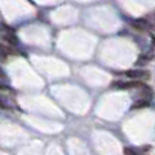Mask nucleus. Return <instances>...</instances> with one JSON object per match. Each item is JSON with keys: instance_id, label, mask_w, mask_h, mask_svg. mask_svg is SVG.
<instances>
[{"instance_id": "1", "label": "nucleus", "mask_w": 155, "mask_h": 155, "mask_svg": "<svg viewBox=\"0 0 155 155\" xmlns=\"http://www.w3.org/2000/svg\"><path fill=\"white\" fill-rule=\"evenodd\" d=\"M127 76L134 78V79H147L150 75H148V72L142 71V70H131L127 72Z\"/></svg>"}, {"instance_id": "2", "label": "nucleus", "mask_w": 155, "mask_h": 155, "mask_svg": "<svg viewBox=\"0 0 155 155\" xmlns=\"http://www.w3.org/2000/svg\"><path fill=\"white\" fill-rule=\"evenodd\" d=\"M136 86H142V83H139V82H131V83H127V82H114L113 87L124 90V88H132V87H136Z\"/></svg>"}, {"instance_id": "3", "label": "nucleus", "mask_w": 155, "mask_h": 155, "mask_svg": "<svg viewBox=\"0 0 155 155\" xmlns=\"http://www.w3.org/2000/svg\"><path fill=\"white\" fill-rule=\"evenodd\" d=\"M131 25L137 30H146L148 27V22L146 19H136V21H131Z\"/></svg>"}, {"instance_id": "4", "label": "nucleus", "mask_w": 155, "mask_h": 155, "mask_svg": "<svg viewBox=\"0 0 155 155\" xmlns=\"http://www.w3.org/2000/svg\"><path fill=\"white\" fill-rule=\"evenodd\" d=\"M150 105V102L147 99H142V101H136L134 105H132V109H140V107H146Z\"/></svg>"}, {"instance_id": "5", "label": "nucleus", "mask_w": 155, "mask_h": 155, "mask_svg": "<svg viewBox=\"0 0 155 155\" xmlns=\"http://www.w3.org/2000/svg\"><path fill=\"white\" fill-rule=\"evenodd\" d=\"M124 155H140V153L139 150H136L134 147H125L124 148Z\"/></svg>"}, {"instance_id": "6", "label": "nucleus", "mask_w": 155, "mask_h": 155, "mask_svg": "<svg viewBox=\"0 0 155 155\" xmlns=\"http://www.w3.org/2000/svg\"><path fill=\"white\" fill-rule=\"evenodd\" d=\"M10 53H11L10 49L7 46H4L3 44H0V57H7Z\"/></svg>"}, {"instance_id": "7", "label": "nucleus", "mask_w": 155, "mask_h": 155, "mask_svg": "<svg viewBox=\"0 0 155 155\" xmlns=\"http://www.w3.org/2000/svg\"><path fill=\"white\" fill-rule=\"evenodd\" d=\"M0 82H3V83H7L8 82V78H7V75H5L4 71H3L2 67H0Z\"/></svg>"}, {"instance_id": "8", "label": "nucleus", "mask_w": 155, "mask_h": 155, "mask_svg": "<svg viewBox=\"0 0 155 155\" xmlns=\"http://www.w3.org/2000/svg\"><path fill=\"white\" fill-rule=\"evenodd\" d=\"M151 57L150 56H140L139 57V61H137V64H146V63L150 61Z\"/></svg>"}, {"instance_id": "9", "label": "nucleus", "mask_w": 155, "mask_h": 155, "mask_svg": "<svg viewBox=\"0 0 155 155\" xmlns=\"http://www.w3.org/2000/svg\"><path fill=\"white\" fill-rule=\"evenodd\" d=\"M0 90H3V91H7V90H10V87H8V84H7V83H3V82H0Z\"/></svg>"}, {"instance_id": "10", "label": "nucleus", "mask_w": 155, "mask_h": 155, "mask_svg": "<svg viewBox=\"0 0 155 155\" xmlns=\"http://www.w3.org/2000/svg\"><path fill=\"white\" fill-rule=\"evenodd\" d=\"M0 107H3V109H4V107H7V105L4 104V101H3L2 97H0Z\"/></svg>"}, {"instance_id": "11", "label": "nucleus", "mask_w": 155, "mask_h": 155, "mask_svg": "<svg viewBox=\"0 0 155 155\" xmlns=\"http://www.w3.org/2000/svg\"><path fill=\"white\" fill-rule=\"evenodd\" d=\"M151 18H153V19H154V21H155V11H154V12H153V14H151Z\"/></svg>"}]
</instances>
